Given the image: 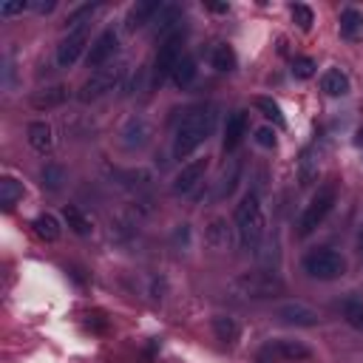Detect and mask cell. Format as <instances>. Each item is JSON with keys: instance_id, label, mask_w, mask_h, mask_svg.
Returning <instances> with one entry per match:
<instances>
[{"instance_id": "obj_33", "label": "cell", "mask_w": 363, "mask_h": 363, "mask_svg": "<svg viewBox=\"0 0 363 363\" xmlns=\"http://www.w3.org/2000/svg\"><path fill=\"white\" fill-rule=\"evenodd\" d=\"M315 68H318V62H315L312 57H295V60H292V74H295L298 79H309V77L315 74Z\"/></svg>"}, {"instance_id": "obj_15", "label": "cell", "mask_w": 363, "mask_h": 363, "mask_svg": "<svg viewBox=\"0 0 363 363\" xmlns=\"http://www.w3.org/2000/svg\"><path fill=\"white\" fill-rule=\"evenodd\" d=\"M162 6H164V3H159V0H147V3H136V6H130L128 17H125V26L133 31V28H142V26L153 23L156 14L162 11Z\"/></svg>"}, {"instance_id": "obj_29", "label": "cell", "mask_w": 363, "mask_h": 363, "mask_svg": "<svg viewBox=\"0 0 363 363\" xmlns=\"http://www.w3.org/2000/svg\"><path fill=\"white\" fill-rule=\"evenodd\" d=\"M252 105H255V108H258L275 128H284V125H286V119H284V113H281V105H278L275 99H269V96H255Z\"/></svg>"}, {"instance_id": "obj_10", "label": "cell", "mask_w": 363, "mask_h": 363, "mask_svg": "<svg viewBox=\"0 0 363 363\" xmlns=\"http://www.w3.org/2000/svg\"><path fill=\"white\" fill-rule=\"evenodd\" d=\"M116 51H119V34H116L113 28H105V31L91 43V48H88V54H85V62H88V68H102Z\"/></svg>"}, {"instance_id": "obj_20", "label": "cell", "mask_w": 363, "mask_h": 363, "mask_svg": "<svg viewBox=\"0 0 363 363\" xmlns=\"http://www.w3.org/2000/svg\"><path fill=\"white\" fill-rule=\"evenodd\" d=\"M337 309H340V315H343V320L352 326V329H357V332H363V298L360 295H346L340 303H337Z\"/></svg>"}, {"instance_id": "obj_8", "label": "cell", "mask_w": 363, "mask_h": 363, "mask_svg": "<svg viewBox=\"0 0 363 363\" xmlns=\"http://www.w3.org/2000/svg\"><path fill=\"white\" fill-rule=\"evenodd\" d=\"M182 45H184L182 31H176V34H170V37H164V40L159 43V51H156V57H153V85H162L167 77H173V68H176L179 60L184 57Z\"/></svg>"}, {"instance_id": "obj_28", "label": "cell", "mask_w": 363, "mask_h": 363, "mask_svg": "<svg viewBox=\"0 0 363 363\" xmlns=\"http://www.w3.org/2000/svg\"><path fill=\"white\" fill-rule=\"evenodd\" d=\"M210 62H213V68H216V71H221V74H227V71H235V65H238V60H235V51H233L230 45H216V48H213V57H210Z\"/></svg>"}, {"instance_id": "obj_30", "label": "cell", "mask_w": 363, "mask_h": 363, "mask_svg": "<svg viewBox=\"0 0 363 363\" xmlns=\"http://www.w3.org/2000/svg\"><path fill=\"white\" fill-rule=\"evenodd\" d=\"M40 179H43V187H45V190H60L62 182H65V170H62L60 164L48 162V164L40 170Z\"/></svg>"}, {"instance_id": "obj_7", "label": "cell", "mask_w": 363, "mask_h": 363, "mask_svg": "<svg viewBox=\"0 0 363 363\" xmlns=\"http://www.w3.org/2000/svg\"><path fill=\"white\" fill-rule=\"evenodd\" d=\"M122 77H125V65H108V68H99V71H94V74L82 82L77 99H79V102H96V99H102L105 94H111V91L122 82Z\"/></svg>"}, {"instance_id": "obj_38", "label": "cell", "mask_w": 363, "mask_h": 363, "mask_svg": "<svg viewBox=\"0 0 363 363\" xmlns=\"http://www.w3.org/2000/svg\"><path fill=\"white\" fill-rule=\"evenodd\" d=\"M354 142H357V147H363V128L357 130V136H354Z\"/></svg>"}, {"instance_id": "obj_36", "label": "cell", "mask_w": 363, "mask_h": 363, "mask_svg": "<svg viewBox=\"0 0 363 363\" xmlns=\"http://www.w3.org/2000/svg\"><path fill=\"white\" fill-rule=\"evenodd\" d=\"M31 9H34V11H40V14H48V11H54V9H57V3H54V0H48V3H31Z\"/></svg>"}, {"instance_id": "obj_27", "label": "cell", "mask_w": 363, "mask_h": 363, "mask_svg": "<svg viewBox=\"0 0 363 363\" xmlns=\"http://www.w3.org/2000/svg\"><path fill=\"white\" fill-rule=\"evenodd\" d=\"M20 199H23V184L17 179H11V176H3V182H0V204H3V210H11Z\"/></svg>"}, {"instance_id": "obj_9", "label": "cell", "mask_w": 363, "mask_h": 363, "mask_svg": "<svg viewBox=\"0 0 363 363\" xmlns=\"http://www.w3.org/2000/svg\"><path fill=\"white\" fill-rule=\"evenodd\" d=\"M85 45H88V28L68 31V34L60 40V45H57V65H60V68H71V65L82 57Z\"/></svg>"}, {"instance_id": "obj_31", "label": "cell", "mask_w": 363, "mask_h": 363, "mask_svg": "<svg viewBox=\"0 0 363 363\" xmlns=\"http://www.w3.org/2000/svg\"><path fill=\"white\" fill-rule=\"evenodd\" d=\"M289 11H292V20L298 23V28H303V31L312 28V23H315V11H312L309 6H303V3H292Z\"/></svg>"}, {"instance_id": "obj_37", "label": "cell", "mask_w": 363, "mask_h": 363, "mask_svg": "<svg viewBox=\"0 0 363 363\" xmlns=\"http://www.w3.org/2000/svg\"><path fill=\"white\" fill-rule=\"evenodd\" d=\"M357 255L363 258V227L357 230Z\"/></svg>"}, {"instance_id": "obj_16", "label": "cell", "mask_w": 363, "mask_h": 363, "mask_svg": "<svg viewBox=\"0 0 363 363\" xmlns=\"http://www.w3.org/2000/svg\"><path fill=\"white\" fill-rule=\"evenodd\" d=\"M68 96H71V91L65 85H48V88H40L31 94V105L37 111H48V108H60Z\"/></svg>"}, {"instance_id": "obj_12", "label": "cell", "mask_w": 363, "mask_h": 363, "mask_svg": "<svg viewBox=\"0 0 363 363\" xmlns=\"http://www.w3.org/2000/svg\"><path fill=\"white\" fill-rule=\"evenodd\" d=\"M275 315H278V320L286 323V326H318V320H320L312 306L298 303V301L281 303V306L275 309Z\"/></svg>"}, {"instance_id": "obj_4", "label": "cell", "mask_w": 363, "mask_h": 363, "mask_svg": "<svg viewBox=\"0 0 363 363\" xmlns=\"http://www.w3.org/2000/svg\"><path fill=\"white\" fill-rule=\"evenodd\" d=\"M335 201H337V184H335V182L320 184V187L315 190V196L309 199L306 210H303L301 218H298V235H301V238L312 235V233L326 221V216L335 210Z\"/></svg>"}, {"instance_id": "obj_18", "label": "cell", "mask_w": 363, "mask_h": 363, "mask_svg": "<svg viewBox=\"0 0 363 363\" xmlns=\"http://www.w3.org/2000/svg\"><path fill=\"white\" fill-rule=\"evenodd\" d=\"M210 329H213L216 340L224 343V346H233V343L238 340V335H241V326H238L235 318H230V315H213Z\"/></svg>"}, {"instance_id": "obj_14", "label": "cell", "mask_w": 363, "mask_h": 363, "mask_svg": "<svg viewBox=\"0 0 363 363\" xmlns=\"http://www.w3.org/2000/svg\"><path fill=\"white\" fill-rule=\"evenodd\" d=\"M147 139H150V125H147L142 116H133V119L125 122V128H122V145H125L128 150L145 147Z\"/></svg>"}, {"instance_id": "obj_3", "label": "cell", "mask_w": 363, "mask_h": 363, "mask_svg": "<svg viewBox=\"0 0 363 363\" xmlns=\"http://www.w3.org/2000/svg\"><path fill=\"white\" fill-rule=\"evenodd\" d=\"M284 292V281L269 272V269H255V272H241L233 281V295L241 301H269Z\"/></svg>"}, {"instance_id": "obj_26", "label": "cell", "mask_w": 363, "mask_h": 363, "mask_svg": "<svg viewBox=\"0 0 363 363\" xmlns=\"http://www.w3.org/2000/svg\"><path fill=\"white\" fill-rule=\"evenodd\" d=\"M62 216H65V221H68V227H71V233H77V235H91V230H94V224H91V218L79 210V207H74V204H68L65 210H62Z\"/></svg>"}, {"instance_id": "obj_32", "label": "cell", "mask_w": 363, "mask_h": 363, "mask_svg": "<svg viewBox=\"0 0 363 363\" xmlns=\"http://www.w3.org/2000/svg\"><path fill=\"white\" fill-rule=\"evenodd\" d=\"M207 241H210L213 247H227L230 233H227V224H224L221 218H216V221L207 227Z\"/></svg>"}, {"instance_id": "obj_24", "label": "cell", "mask_w": 363, "mask_h": 363, "mask_svg": "<svg viewBox=\"0 0 363 363\" xmlns=\"http://www.w3.org/2000/svg\"><path fill=\"white\" fill-rule=\"evenodd\" d=\"M31 227H34V233L43 238V241H57L60 238V221L51 216V213H40L34 221H31Z\"/></svg>"}, {"instance_id": "obj_21", "label": "cell", "mask_w": 363, "mask_h": 363, "mask_svg": "<svg viewBox=\"0 0 363 363\" xmlns=\"http://www.w3.org/2000/svg\"><path fill=\"white\" fill-rule=\"evenodd\" d=\"M26 136H28V145L34 150H40V153H45V150L54 147V130L45 122H31L28 130H26Z\"/></svg>"}, {"instance_id": "obj_23", "label": "cell", "mask_w": 363, "mask_h": 363, "mask_svg": "<svg viewBox=\"0 0 363 363\" xmlns=\"http://www.w3.org/2000/svg\"><path fill=\"white\" fill-rule=\"evenodd\" d=\"M238 176H241V162H230V170L224 167V173H221V179H218V187H216V193H213V199H227L233 190H235V184H238Z\"/></svg>"}, {"instance_id": "obj_25", "label": "cell", "mask_w": 363, "mask_h": 363, "mask_svg": "<svg viewBox=\"0 0 363 363\" xmlns=\"http://www.w3.org/2000/svg\"><path fill=\"white\" fill-rule=\"evenodd\" d=\"M99 11V3H85V6H79V9H74L68 17H65V28L68 31H77V28H88V23H91V17Z\"/></svg>"}, {"instance_id": "obj_13", "label": "cell", "mask_w": 363, "mask_h": 363, "mask_svg": "<svg viewBox=\"0 0 363 363\" xmlns=\"http://www.w3.org/2000/svg\"><path fill=\"white\" fill-rule=\"evenodd\" d=\"M247 128H250V119H247V113H244V111H233V113L227 116L224 139H221V145H224V150H227V153H233V150L244 142Z\"/></svg>"}, {"instance_id": "obj_11", "label": "cell", "mask_w": 363, "mask_h": 363, "mask_svg": "<svg viewBox=\"0 0 363 363\" xmlns=\"http://www.w3.org/2000/svg\"><path fill=\"white\" fill-rule=\"evenodd\" d=\"M204 173H207V159H193L187 164H182V170L176 173L173 179V193L176 196H190L201 182H204Z\"/></svg>"}, {"instance_id": "obj_1", "label": "cell", "mask_w": 363, "mask_h": 363, "mask_svg": "<svg viewBox=\"0 0 363 363\" xmlns=\"http://www.w3.org/2000/svg\"><path fill=\"white\" fill-rule=\"evenodd\" d=\"M213 128H216V111L210 105H199V108L187 111L173 136V156L187 159L199 145H204L210 139Z\"/></svg>"}, {"instance_id": "obj_2", "label": "cell", "mask_w": 363, "mask_h": 363, "mask_svg": "<svg viewBox=\"0 0 363 363\" xmlns=\"http://www.w3.org/2000/svg\"><path fill=\"white\" fill-rule=\"evenodd\" d=\"M233 221H235V233H238L241 244L247 250H255L267 233V218H264V204H261L258 190H247L241 196V201L235 204Z\"/></svg>"}, {"instance_id": "obj_6", "label": "cell", "mask_w": 363, "mask_h": 363, "mask_svg": "<svg viewBox=\"0 0 363 363\" xmlns=\"http://www.w3.org/2000/svg\"><path fill=\"white\" fill-rule=\"evenodd\" d=\"M312 357L315 352L306 343L292 340V337H272L255 352L258 363H309Z\"/></svg>"}, {"instance_id": "obj_5", "label": "cell", "mask_w": 363, "mask_h": 363, "mask_svg": "<svg viewBox=\"0 0 363 363\" xmlns=\"http://www.w3.org/2000/svg\"><path fill=\"white\" fill-rule=\"evenodd\" d=\"M301 267L315 281H337L346 275V258L332 247H315L301 258Z\"/></svg>"}, {"instance_id": "obj_34", "label": "cell", "mask_w": 363, "mask_h": 363, "mask_svg": "<svg viewBox=\"0 0 363 363\" xmlns=\"http://www.w3.org/2000/svg\"><path fill=\"white\" fill-rule=\"evenodd\" d=\"M26 9H31V3H26V0H17V3H3V6H0V17H14V14H23Z\"/></svg>"}, {"instance_id": "obj_17", "label": "cell", "mask_w": 363, "mask_h": 363, "mask_svg": "<svg viewBox=\"0 0 363 363\" xmlns=\"http://www.w3.org/2000/svg\"><path fill=\"white\" fill-rule=\"evenodd\" d=\"M337 28H340V37L343 40H349V43H354V40H360L363 37V11L360 9H343L340 11V17H337Z\"/></svg>"}, {"instance_id": "obj_22", "label": "cell", "mask_w": 363, "mask_h": 363, "mask_svg": "<svg viewBox=\"0 0 363 363\" xmlns=\"http://www.w3.org/2000/svg\"><path fill=\"white\" fill-rule=\"evenodd\" d=\"M196 74H199V68H196V60L190 57V54H184L182 60H179V65L173 68V82H176V88H190L193 85V79H196Z\"/></svg>"}, {"instance_id": "obj_35", "label": "cell", "mask_w": 363, "mask_h": 363, "mask_svg": "<svg viewBox=\"0 0 363 363\" xmlns=\"http://www.w3.org/2000/svg\"><path fill=\"white\" fill-rule=\"evenodd\" d=\"M255 142H258L261 147H275V130H272L269 125L258 128V130H255Z\"/></svg>"}, {"instance_id": "obj_19", "label": "cell", "mask_w": 363, "mask_h": 363, "mask_svg": "<svg viewBox=\"0 0 363 363\" xmlns=\"http://www.w3.org/2000/svg\"><path fill=\"white\" fill-rule=\"evenodd\" d=\"M349 88H352V82H349V77H346L340 68L323 71V77H320V91H323L326 96H346Z\"/></svg>"}]
</instances>
